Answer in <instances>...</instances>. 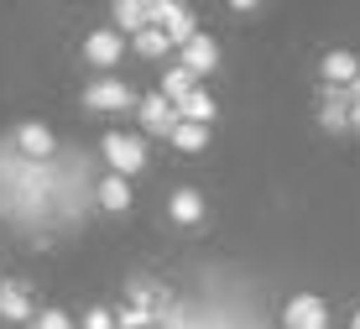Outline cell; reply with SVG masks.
Listing matches in <instances>:
<instances>
[{
  "mask_svg": "<svg viewBox=\"0 0 360 329\" xmlns=\"http://www.w3.org/2000/svg\"><path fill=\"white\" fill-rule=\"evenodd\" d=\"M16 147L27 151L32 162H47V157H53V151H58V142H53V131H47L42 120H27V125H21V131H16Z\"/></svg>",
  "mask_w": 360,
  "mask_h": 329,
  "instance_id": "obj_8",
  "label": "cell"
},
{
  "mask_svg": "<svg viewBox=\"0 0 360 329\" xmlns=\"http://www.w3.org/2000/svg\"><path fill=\"white\" fill-rule=\"evenodd\" d=\"M120 53H126V42H120V32H110V27L89 32V42H84V58H89L94 68H115Z\"/></svg>",
  "mask_w": 360,
  "mask_h": 329,
  "instance_id": "obj_7",
  "label": "cell"
},
{
  "mask_svg": "<svg viewBox=\"0 0 360 329\" xmlns=\"http://www.w3.org/2000/svg\"><path fill=\"white\" fill-rule=\"evenodd\" d=\"M360 79V63H355V53H324V84H340V89H350V84Z\"/></svg>",
  "mask_w": 360,
  "mask_h": 329,
  "instance_id": "obj_10",
  "label": "cell"
},
{
  "mask_svg": "<svg viewBox=\"0 0 360 329\" xmlns=\"http://www.w3.org/2000/svg\"><path fill=\"white\" fill-rule=\"evenodd\" d=\"M131 105H136V94L120 79H94L89 89H84V110H99V116H105V110H131Z\"/></svg>",
  "mask_w": 360,
  "mask_h": 329,
  "instance_id": "obj_5",
  "label": "cell"
},
{
  "mask_svg": "<svg viewBox=\"0 0 360 329\" xmlns=\"http://www.w3.org/2000/svg\"><path fill=\"white\" fill-rule=\"evenodd\" d=\"M84 329H115V314L110 309H89L84 314Z\"/></svg>",
  "mask_w": 360,
  "mask_h": 329,
  "instance_id": "obj_20",
  "label": "cell"
},
{
  "mask_svg": "<svg viewBox=\"0 0 360 329\" xmlns=\"http://www.w3.org/2000/svg\"><path fill=\"white\" fill-rule=\"evenodd\" d=\"M136 116H141V131H146V136H167V142H172V131L183 125L178 105H172V99H167L162 89H157V94H146L141 105H136Z\"/></svg>",
  "mask_w": 360,
  "mask_h": 329,
  "instance_id": "obj_3",
  "label": "cell"
},
{
  "mask_svg": "<svg viewBox=\"0 0 360 329\" xmlns=\"http://www.w3.org/2000/svg\"><path fill=\"white\" fill-rule=\"evenodd\" d=\"M350 329H360V309H355V319H350Z\"/></svg>",
  "mask_w": 360,
  "mask_h": 329,
  "instance_id": "obj_23",
  "label": "cell"
},
{
  "mask_svg": "<svg viewBox=\"0 0 360 329\" xmlns=\"http://www.w3.org/2000/svg\"><path fill=\"white\" fill-rule=\"evenodd\" d=\"M193 89H198V79H193L188 68H167V73H162V94L172 99V105H183Z\"/></svg>",
  "mask_w": 360,
  "mask_h": 329,
  "instance_id": "obj_14",
  "label": "cell"
},
{
  "mask_svg": "<svg viewBox=\"0 0 360 329\" xmlns=\"http://www.w3.org/2000/svg\"><path fill=\"white\" fill-rule=\"evenodd\" d=\"M0 319H11V324H37L32 298H27V287H21V283H0Z\"/></svg>",
  "mask_w": 360,
  "mask_h": 329,
  "instance_id": "obj_9",
  "label": "cell"
},
{
  "mask_svg": "<svg viewBox=\"0 0 360 329\" xmlns=\"http://www.w3.org/2000/svg\"><path fill=\"white\" fill-rule=\"evenodd\" d=\"M172 147H178V151H204V147H209V125L183 120L178 131H172Z\"/></svg>",
  "mask_w": 360,
  "mask_h": 329,
  "instance_id": "obj_17",
  "label": "cell"
},
{
  "mask_svg": "<svg viewBox=\"0 0 360 329\" xmlns=\"http://www.w3.org/2000/svg\"><path fill=\"white\" fill-rule=\"evenodd\" d=\"M178 116L193 120V125H209V120H214V94H209V89H193V94L178 105Z\"/></svg>",
  "mask_w": 360,
  "mask_h": 329,
  "instance_id": "obj_13",
  "label": "cell"
},
{
  "mask_svg": "<svg viewBox=\"0 0 360 329\" xmlns=\"http://www.w3.org/2000/svg\"><path fill=\"white\" fill-rule=\"evenodd\" d=\"M198 214H204V199H198L193 188H178V194H172V220H178V225H193Z\"/></svg>",
  "mask_w": 360,
  "mask_h": 329,
  "instance_id": "obj_16",
  "label": "cell"
},
{
  "mask_svg": "<svg viewBox=\"0 0 360 329\" xmlns=\"http://www.w3.org/2000/svg\"><path fill=\"white\" fill-rule=\"evenodd\" d=\"M131 47H136L141 58H167V53H172V42H167L162 27H146L141 37H131Z\"/></svg>",
  "mask_w": 360,
  "mask_h": 329,
  "instance_id": "obj_15",
  "label": "cell"
},
{
  "mask_svg": "<svg viewBox=\"0 0 360 329\" xmlns=\"http://www.w3.org/2000/svg\"><path fill=\"white\" fill-rule=\"evenodd\" d=\"M350 125H355V131H360V105H355V110H350Z\"/></svg>",
  "mask_w": 360,
  "mask_h": 329,
  "instance_id": "obj_22",
  "label": "cell"
},
{
  "mask_svg": "<svg viewBox=\"0 0 360 329\" xmlns=\"http://www.w3.org/2000/svg\"><path fill=\"white\" fill-rule=\"evenodd\" d=\"M94 194H99V209H110V214H126V209H131V183L115 178V173H110V178L94 188Z\"/></svg>",
  "mask_w": 360,
  "mask_h": 329,
  "instance_id": "obj_12",
  "label": "cell"
},
{
  "mask_svg": "<svg viewBox=\"0 0 360 329\" xmlns=\"http://www.w3.org/2000/svg\"><path fill=\"white\" fill-rule=\"evenodd\" d=\"M282 324L288 329H329V303L319 293H297V298H288V309H282Z\"/></svg>",
  "mask_w": 360,
  "mask_h": 329,
  "instance_id": "obj_4",
  "label": "cell"
},
{
  "mask_svg": "<svg viewBox=\"0 0 360 329\" xmlns=\"http://www.w3.org/2000/svg\"><path fill=\"white\" fill-rule=\"evenodd\" d=\"M350 105H360V79L350 84Z\"/></svg>",
  "mask_w": 360,
  "mask_h": 329,
  "instance_id": "obj_21",
  "label": "cell"
},
{
  "mask_svg": "<svg viewBox=\"0 0 360 329\" xmlns=\"http://www.w3.org/2000/svg\"><path fill=\"white\" fill-rule=\"evenodd\" d=\"M152 27H162V32H167V42L178 47V53L198 37L193 11H188V6H178V0H152Z\"/></svg>",
  "mask_w": 360,
  "mask_h": 329,
  "instance_id": "obj_1",
  "label": "cell"
},
{
  "mask_svg": "<svg viewBox=\"0 0 360 329\" xmlns=\"http://www.w3.org/2000/svg\"><path fill=\"white\" fill-rule=\"evenodd\" d=\"M37 329H79V324H73L63 309H42L37 314Z\"/></svg>",
  "mask_w": 360,
  "mask_h": 329,
  "instance_id": "obj_18",
  "label": "cell"
},
{
  "mask_svg": "<svg viewBox=\"0 0 360 329\" xmlns=\"http://www.w3.org/2000/svg\"><path fill=\"white\" fill-rule=\"evenodd\" d=\"M99 151H105V162H110V173H115V178H131V173L146 168V142H141V136L110 131L105 142H99Z\"/></svg>",
  "mask_w": 360,
  "mask_h": 329,
  "instance_id": "obj_2",
  "label": "cell"
},
{
  "mask_svg": "<svg viewBox=\"0 0 360 329\" xmlns=\"http://www.w3.org/2000/svg\"><path fill=\"white\" fill-rule=\"evenodd\" d=\"M115 21H120V32L141 37L146 27H152V0H120V6H115Z\"/></svg>",
  "mask_w": 360,
  "mask_h": 329,
  "instance_id": "obj_11",
  "label": "cell"
},
{
  "mask_svg": "<svg viewBox=\"0 0 360 329\" xmlns=\"http://www.w3.org/2000/svg\"><path fill=\"white\" fill-rule=\"evenodd\" d=\"M152 324V314L146 309H126V314H115V329H146Z\"/></svg>",
  "mask_w": 360,
  "mask_h": 329,
  "instance_id": "obj_19",
  "label": "cell"
},
{
  "mask_svg": "<svg viewBox=\"0 0 360 329\" xmlns=\"http://www.w3.org/2000/svg\"><path fill=\"white\" fill-rule=\"evenodd\" d=\"M178 68H188L193 79H204V73H214V68H219V42H214V37H204V32H198L193 42H188V47H183V53H178Z\"/></svg>",
  "mask_w": 360,
  "mask_h": 329,
  "instance_id": "obj_6",
  "label": "cell"
}]
</instances>
